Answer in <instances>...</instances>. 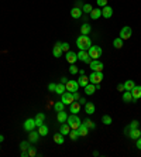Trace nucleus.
I'll list each match as a JSON object with an SVG mask.
<instances>
[{
    "mask_svg": "<svg viewBox=\"0 0 141 157\" xmlns=\"http://www.w3.org/2000/svg\"><path fill=\"white\" fill-rule=\"evenodd\" d=\"M76 46L79 50H89L90 46H92V40H90L89 35H83V34H81L79 37L76 38Z\"/></svg>",
    "mask_w": 141,
    "mask_h": 157,
    "instance_id": "f257e3e1",
    "label": "nucleus"
},
{
    "mask_svg": "<svg viewBox=\"0 0 141 157\" xmlns=\"http://www.w3.org/2000/svg\"><path fill=\"white\" fill-rule=\"evenodd\" d=\"M66 122H68L70 129H78V127L81 126V123H82V120L79 119V116H78L76 113H72L70 116H68Z\"/></svg>",
    "mask_w": 141,
    "mask_h": 157,
    "instance_id": "f03ea898",
    "label": "nucleus"
},
{
    "mask_svg": "<svg viewBox=\"0 0 141 157\" xmlns=\"http://www.w3.org/2000/svg\"><path fill=\"white\" fill-rule=\"evenodd\" d=\"M88 52H89V57L92 59H99L100 57H102V48L99 46H90V48L88 50Z\"/></svg>",
    "mask_w": 141,
    "mask_h": 157,
    "instance_id": "7ed1b4c3",
    "label": "nucleus"
},
{
    "mask_svg": "<svg viewBox=\"0 0 141 157\" xmlns=\"http://www.w3.org/2000/svg\"><path fill=\"white\" fill-rule=\"evenodd\" d=\"M89 81L92 84H100L103 81V71H92V74L89 75Z\"/></svg>",
    "mask_w": 141,
    "mask_h": 157,
    "instance_id": "20e7f679",
    "label": "nucleus"
},
{
    "mask_svg": "<svg viewBox=\"0 0 141 157\" xmlns=\"http://www.w3.org/2000/svg\"><path fill=\"white\" fill-rule=\"evenodd\" d=\"M131 34H133V31H131V27L124 26L122 30H120V35H119V37H120V38L124 41V40H128V38H130V37H131Z\"/></svg>",
    "mask_w": 141,
    "mask_h": 157,
    "instance_id": "39448f33",
    "label": "nucleus"
},
{
    "mask_svg": "<svg viewBox=\"0 0 141 157\" xmlns=\"http://www.w3.org/2000/svg\"><path fill=\"white\" fill-rule=\"evenodd\" d=\"M89 65H90V69H92V71H103V68H104L103 62L99 61V59H92L89 62Z\"/></svg>",
    "mask_w": 141,
    "mask_h": 157,
    "instance_id": "423d86ee",
    "label": "nucleus"
},
{
    "mask_svg": "<svg viewBox=\"0 0 141 157\" xmlns=\"http://www.w3.org/2000/svg\"><path fill=\"white\" fill-rule=\"evenodd\" d=\"M61 101L64 102V105H70L75 99H73V93L72 92H64L62 95H61Z\"/></svg>",
    "mask_w": 141,
    "mask_h": 157,
    "instance_id": "0eeeda50",
    "label": "nucleus"
},
{
    "mask_svg": "<svg viewBox=\"0 0 141 157\" xmlns=\"http://www.w3.org/2000/svg\"><path fill=\"white\" fill-rule=\"evenodd\" d=\"M78 59L79 61H82V62H86V64H89L92 58L89 57V52L86 51V50H81V51L78 52Z\"/></svg>",
    "mask_w": 141,
    "mask_h": 157,
    "instance_id": "6e6552de",
    "label": "nucleus"
},
{
    "mask_svg": "<svg viewBox=\"0 0 141 157\" xmlns=\"http://www.w3.org/2000/svg\"><path fill=\"white\" fill-rule=\"evenodd\" d=\"M23 127H24V130H26V132L34 130V129L37 127V124H35V119H32V118L27 119L26 122H24V124H23Z\"/></svg>",
    "mask_w": 141,
    "mask_h": 157,
    "instance_id": "1a4fd4ad",
    "label": "nucleus"
},
{
    "mask_svg": "<svg viewBox=\"0 0 141 157\" xmlns=\"http://www.w3.org/2000/svg\"><path fill=\"white\" fill-rule=\"evenodd\" d=\"M65 86H66V91L75 92V91H78V88H79V84H78V81H73V79H68V82L65 84Z\"/></svg>",
    "mask_w": 141,
    "mask_h": 157,
    "instance_id": "9d476101",
    "label": "nucleus"
},
{
    "mask_svg": "<svg viewBox=\"0 0 141 157\" xmlns=\"http://www.w3.org/2000/svg\"><path fill=\"white\" fill-rule=\"evenodd\" d=\"M65 58H66V61H68L69 64H75V62L78 61V54L76 52H73V51H68Z\"/></svg>",
    "mask_w": 141,
    "mask_h": 157,
    "instance_id": "9b49d317",
    "label": "nucleus"
},
{
    "mask_svg": "<svg viewBox=\"0 0 141 157\" xmlns=\"http://www.w3.org/2000/svg\"><path fill=\"white\" fill-rule=\"evenodd\" d=\"M62 47H61V43H57L55 46H54V48H52V54H54V57L55 58H59L61 55H62Z\"/></svg>",
    "mask_w": 141,
    "mask_h": 157,
    "instance_id": "f8f14e48",
    "label": "nucleus"
},
{
    "mask_svg": "<svg viewBox=\"0 0 141 157\" xmlns=\"http://www.w3.org/2000/svg\"><path fill=\"white\" fill-rule=\"evenodd\" d=\"M102 16L104 19H110L112 16H113V9L110 6H104L102 7Z\"/></svg>",
    "mask_w": 141,
    "mask_h": 157,
    "instance_id": "ddd939ff",
    "label": "nucleus"
},
{
    "mask_svg": "<svg viewBox=\"0 0 141 157\" xmlns=\"http://www.w3.org/2000/svg\"><path fill=\"white\" fill-rule=\"evenodd\" d=\"M130 92H131V95H133V101H138V99L141 98V86L135 85Z\"/></svg>",
    "mask_w": 141,
    "mask_h": 157,
    "instance_id": "4468645a",
    "label": "nucleus"
},
{
    "mask_svg": "<svg viewBox=\"0 0 141 157\" xmlns=\"http://www.w3.org/2000/svg\"><path fill=\"white\" fill-rule=\"evenodd\" d=\"M83 89H85V93H86V95H93V93L96 92V85H95V84H92V82H89Z\"/></svg>",
    "mask_w": 141,
    "mask_h": 157,
    "instance_id": "2eb2a0df",
    "label": "nucleus"
},
{
    "mask_svg": "<svg viewBox=\"0 0 141 157\" xmlns=\"http://www.w3.org/2000/svg\"><path fill=\"white\" fill-rule=\"evenodd\" d=\"M82 9H79V7H73L72 10H70V17L72 19H79V17H82Z\"/></svg>",
    "mask_w": 141,
    "mask_h": 157,
    "instance_id": "dca6fc26",
    "label": "nucleus"
},
{
    "mask_svg": "<svg viewBox=\"0 0 141 157\" xmlns=\"http://www.w3.org/2000/svg\"><path fill=\"white\" fill-rule=\"evenodd\" d=\"M128 136H130V139H134V140H137V139L141 136V132L138 127H135V129H130V132H128Z\"/></svg>",
    "mask_w": 141,
    "mask_h": 157,
    "instance_id": "f3484780",
    "label": "nucleus"
},
{
    "mask_svg": "<svg viewBox=\"0 0 141 157\" xmlns=\"http://www.w3.org/2000/svg\"><path fill=\"white\" fill-rule=\"evenodd\" d=\"M96 111V108H95V105L92 103V102H86L85 103V112L88 113V115H93Z\"/></svg>",
    "mask_w": 141,
    "mask_h": 157,
    "instance_id": "a211bd4d",
    "label": "nucleus"
},
{
    "mask_svg": "<svg viewBox=\"0 0 141 157\" xmlns=\"http://www.w3.org/2000/svg\"><path fill=\"white\" fill-rule=\"evenodd\" d=\"M90 31H92V27H90V24H89V23H83V24H82V27H81V34L88 35V34H90Z\"/></svg>",
    "mask_w": 141,
    "mask_h": 157,
    "instance_id": "6ab92c4d",
    "label": "nucleus"
},
{
    "mask_svg": "<svg viewBox=\"0 0 141 157\" xmlns=\"http://www.w3.org/2000/svg\"><path fill=\"white\" fill-rule=\"evenodd\" d=\"M89 14H90V19L97 20L99 17H102V9H93Z\"/></svg>",
    "mask_w": 141,
    "mask_h": 157,
    "instance_id": "aec40b11",
    "label": "nucleus"
},
{
    "mask_svg": "<svg viewBox=\"0 0 141 157\" xmlns=\"http://www.w3.org/2000/svg\"><path fill=\"white\" fill-rule=\"evenodd\" d=\"M57 119H58V122H59V123H65V122H66V119H68V113L64 112V111L58 112Z\"/></svg>",
    "mask_w": 141,
    "mask_h": 157,
    "instance_id": "412c9836",
    "label": "nucleus"
},
{
    "mask_svg": "<svg viewBox=\"0 0 141 157\" xmlns=\"http://www.w3.org/2000/svg\"><path fill=\"white\" fill-rule=\"evenodd\" d=\"M38 139H40V133H38V132H34V130L30 132L28 140H30L31 143H37V142H38Z\"/></svg>",
    "mask_w": 141,
    "mask_h": 157,
    "instance_id": "4be33fe9",
    "label": "nucleus"
},
{
    "mask_svg": "<svg viewBox=\"0 0 141 157\" xmlns=\"http://www.w3.org/2000/svg\"><path fill=\"white\" fill-rule=\"evenodd\" d=\"M89 77H85V75H81V78L78 79V84H79V86H82V88H85V86L89 84Z\"/></svg>",
    "mask_w": 141,
    "mask_h": 157,
    "instance_id": "5701e85b",
    "label": "nucleus"
},
{
    "mask_svg": "<svg viewBox=\"0 0 141 157\" xmlns=\"http://www.w3.org/2000/svg\"><path fill=\"white\" fill-rule=\"evenodd\" d=\"M70 108V113H79V111H81V103L79 102H72V103L69 105Z\"/></svg>",
    "mask_w": 141,
    "mask_h": 157,
    "instance_id": "b1692460",
    "label": "nucleus"
},
{
    "mask_svg": "<svg viewBox=\"0 0 141 157\" xmlns=\"http://www.w3.org/2000/svg\"><path fill=\"white\" fill-rule=\"evenodd\" d=\"M78 132H79V136H82V137H83V136H88V133H89V129H88V127H86L83 123H81V126L78 127Z\"/></svg>",
    "mask_w": 141,
    "mask_h": 157,
    "instance_id": "393cba45",
    "label": "nucleus"
},
{
    "mask_svg": "<svg viewBox=\"0 0 141 157\" xmlns=\"http://www.w3.org/2000/svg\"><path fill=\"white\" fill-rule=\"evenodd\" d=\"M35 124H37V127L41 126V124L44 123V119H45V115L44 113H37V116H35Z\"/></svg>",
    "mask_w": 141,
    "mask_h": 157,
    "instance_id": "a878e982",
    "label": "nucleus"
},
{
    "mask_svg": "<svg viewBox=\"0 0 141 157\" xmlns=\"http://www.w3.org/2000/svg\"><path fill=\"white\" fill-rule=\"evenodd\" d=\"M38 133L40 136H47L48 135V126L47 124H41V126H38Z\"/></svg>",
    "mask_w": 141,
    "mask_h": 157,
    "instance_id": "bb28decb",
    "label": "nucleus"
},
{
    "mask_svg": "<svg viewBox=\"0 0 141 157\" xmlns=\"http://www.w3.org/2000/svg\"><path fill=\"white\" fill-rule=\"evenodd\" d=\"M54 142L57 144H64V135L62 133H57V135H54Z\"/></svg>",
    "mask_w": 141,
    "mask_h": 157,
    "instance_id": "cd10ccee",
    "label": "nucleus"
},
{
    "mask_svg": "<svg viewBox=\"0 0 141 157\" xmlns=\"http://www.w3.org/2000/svg\"><path fill=\"white\" fill-rule=\"evenodd\" d=\"M134 86H135V84L133 79H127V81L124 82V89H126V91H131Z\"/></svg>",
    "mask_w": 141,
    "mask_h": 157,
    "instance_id": "c85d7f7f",
    "label": "nucleus"
},
{
    "mask_svg": "<svg viewBox=\"0 0 141 157\" xmlns=\"http://www.w3.org/2000/svg\"><path fill=\"white\" fill-rule=\"evenodd\" d=\"M69 132H70L69 124H61V127H59V133H62L64 136H66V135H69Z\"/></svg>",
    "mask_w": 141,
    "mask_h": 157,
    "instance_id": "c756f323",
    "label": "nucleus"
},
{
    "mask_svg": "<svg viewBox=\"0 0 141 157\" xmlns=\"http://www.w3.org/2000/svg\"><path fill=\"white\" fill-rule=\"evenodd\" d=\"M66 91V86H65V84H57V88H55V92H57L58 95H62L64 92Z\"/></svg>",
    "mask_w": 141,
    "mask_h": 157,
    "instance_id": "7c9ffc66",
    "label": "nucleus"
},
{
    "mask_svg": "<svg viewBox=\"0 0 141 157\" xmlns=\"http://www.w3.org/2000/svg\"><path fill=\"white\" fill-rule=\"evenodd\" d=\"M123 101H124V102H131V101H133V95H131V92H130V91H124V92H123Z\"/></svg>",
    "mask_w": 141,
    "mask_h": 157,
    "instance_id": "2f4dec72",
    "label": "nucleus"
},
{
    "mask_svg": "<svg viewBox=\"0 0 141 157\" xmlns=\"http://www.w3.org/2000/svg\"><path fill=\"white\" fill-rule=\"evenodd\" d=\"M64 108H65V105L62 101H61V102H55V105H54V111L57 112V113L61 111H64Z\"/></svg>",
    "mask_w": 141,
    "mask_h": 157,
    "instance_id": "473e14b6",
    "label": "nucleus"
},
{
    "mask_svg": "<svg viewBox=\"0 0 141 157\" xmlns=\"http://www.w3.org/2000/svg\"><path fill=\"white\" fill-rule=\"evenodd\" d=\"M113 47H114V48H117V50H120V48L123 47V40L120 38V37L114 38V41H113Z\"/></svg>",
    "mask_w": 141,
    "mask_h": 157,
    "instance_id": "72a5a7b5",
    "label": "nucleus"
},
{
    "mask_svg": "<svg viewBox=\"0 0 141 157\" xmlns=\"http://www.w3.org/2000/svg\"><path fill=\"white\" fill-rule=\"evenodd\" d=\"M69 137H70V140H76V139L79 137V132H78V129H70Z\"/></svg>",
    "mask_w": 141,
    "mask_h": 157,
    "instance_id": "f704fd0d",
    "label": "nucleus"
},
{
    "mask_svg": "<svg viewBox=\"0 0 141 157\" xmlns=\"http://www.w3.org/2000/svg\"><path fill=\"white\" fill-rule=\"evenodd\" d=\"M82 123H83L85 126L88 127V129H95V127H96V124L93 123V122H92L90 119H85V120H83V122H82Z\"/></svg>",
    "mask_w": 141,
    "mask_h": 157,
    "instance_id": "c9c22d12",
    "label": "nucleus"
},
{
    "mask_svg": "<svg viewBox=\"0 0 141 157\" xmlns=\"http://www.w3.org/2000/svg\"><path fill=\"white\" fill-rule=\"evenodd\" d=\"M93 10V7H92V4H89V3H85L83 6H82V12L83 13H90Z\"/></svg>",
    "mask_w": 141,
    "mask_h": 157,
    "instance_id": "e433bc0d",
    "label": "nucleus"
},
{
    "mask_svg": "<svg viewBox=\"0 0 141 157\" xmlns=\"http://www.w3.org/2000/svg\"><path fill=\"white\" fill-rule=\"evenodd\" d=\"M102 122H103V124H112V118H110L109 115H104L102 118Z\"/></svg>",
    "mask_w": 141,
    "mask_h": 157,
    "instance_id": "4c0bfd02",
    "label": "nucleus"
},
{
    "mask_svg": "<svg viewBox=\"0 0 141 157\" xmlns=\"http://www.w3.org/2000/svg\"><path fill=\"white\" fill-rule=\"evenodd\" d=\"M27 151H28V156H30V157H34L35 154H37L35 147H28V149H27Z\"/></svg>",
    "mask_w": 141,
    "mask_h": 157,
    "instance_id": "58836bf2",
    "label": "nucleus"
},
{
    "mask_svg": "<svg viewBox=\"0 0 141 157\" xmlns=\"http://www.w3.org/2000/svg\"><path fill=\"white\" fill-rule=\"evenodd\" d=\"M78 71H79V69H78V67L75 65V64H70V67H69V72H70V74H78Z\"/></svg>",
    "mask_w": 141,
    "mask_h": 157,
    "instance_id": "ea45409f",
    "label": "nucleus"
},
{
    "mask_svg": "<svg viewBox=\"0 0 141 157\" xmlns=\"http://www.w3.org/2000/svg\"><path fill=\"white\" fill-rule=\"evenodd\" d=\"M28 147H30L28 142H21V143H20V149H21V150H27Z\"/></svg>",
    "mask_w": 141,
    "mask_h": 157,
    "instance_id": "a19ab883",
    "label": "nucleus"
},
{
    "mask_svg": "<svg viewBox=\"0 0 141 157\" xmlns=\"http://www.w3.org/2000/svg\"><path fill=\"white\" fill-rule=\"evenodd\" d=\"M138 126H140V123H138L137 120H133L131 123L128 124V129H135V127H138Z\"/></svg>",
    "mask_w": 141,
    "mask_h": 157,
    "instance_id": "79ce46f5",
    "label": "nucleus"
},
{
    "mask_svg": "<svg viewBox=\"0 0 141 157\" xmlns=\"http://www.w3.org/2000/svg\"><path fill=\"white\" fill-rule=\"evenodd\" d=\"M96 3H97V6L99 7L107 6V0H96Z\"/></svg>",
    "mask_w": 141,
    "mask_h": 157,
    "instance_id": "37998d69",
    "label": "nucleus"
},
{
    "mask_svg": "<svg viewBox=\"0 0 141 157\" xmlns=\"http://www.w3.org/2000/svg\"><path fill=\"white\" fill-rule=\"evenodd\" d=\"M61 47H62V51H65V52L69 51V44L68 43H61Z\"/></svg>",
    "mask_w": 141,
    "mask_h": 157,
    "instance_id": "c03bdc74",
    "label": "nucleus"
},
{
    "mask_svg": "<svg viewBox=\"0 0 141 157\" xmlns=\"http://www.w3.org/2000/svg\"><path fill=\"white\" fill-rule=\"evenodd\" d=\"M55 88H57V84H54V82H51V84H48V91L55 92Z\"/></svg>",
    "mask_w": 141,
    "mask_h": 157,
    "instance_id": "a18cd8bd",
    "label": "nucleus"
},
{
    "mask_svg": "<svg viewBox=\"0 0 141 157\" xmlns=\"http://www.w3.org/2000/svg\"><path fill=\"white\" fill-rule=\"evenodd\" d=\"M117 89L120 92H124L126 91V89H124V84H119V85H117Z\"/></svg>",
    "mask_w": 141,
    "mask_h": 157,
    "instance_id": "49530a36",
    "label": "nucleus"
},
{
    "mask_svg": "<svg viewBox=\"0 0 141 157\" xmlns=\"http://www.w3.org/2000/svg\"><path fill=\"white\" fill-rule=\"evenodd\" d=\"M72 93H73V99H75V101H79V98H81V96H79V93H78V91L72 92Z\"/></svg>",
    "mask_w": 141,
    "mask_h": 157,
    "instance_id": "de8ad7c7",
    "label": "nucleus"
},
{
    "mask_svg": "<svg viewBox=\"0 0 141 157\" xmlns=\"http://www.w3.org/2000/svg\"><path fill=\"white\" fill-rule=\"evenodd\" d=\"M21 157H28V151H27V150H21Z\"/></svg>",
    "mask_w": 141,
    "mask_h": 157,
    "instance_id": "09e8293b",
    "label": "nucleus"
},
{
    "mask_svg": "<svg viewBox=\"0 0 141 157\" xmlns=\"http://www.w3.org/2000/svg\"><path fill=\"white\" fill-rule=\"evenodd\" d=\"M137 147H138V149L141 150V136H140L138 139H137Z\"/></svg>",
    "mask_w": 141,
    "mask_h": 157,
    "instance_id": "8fccbe9b",
    "label": "nucleus"
},
{
    "mask_svg": "<svg viewBox=\"0 0 141 157\" xmlns=\"http://www.w3.org/2000/svg\"><path fill=\"white\" fill-rule=\"evenodd\" d=\"M79 103L85 105V103H86V99H85V98H79Z\"/></svg>",
    "mask_w": 141,
    "mask_h": 157,
    "instance_id": "3c124183",
    "label": "nucleus"
},
{
    "mask_svg": "<svg viewBox=\"0 0 141 157\" xmlns=\"http://www.w3.org/2000/svg\"><path fill=\"white\" fill-rule=\"evenodd\" d=\"M61 82H62V84H66V82H68V78H61Z\"/></svg>",
    "mask_w": 141,
    "mask_h": 157,
    "instance_id": "603ef678",
    "label": "nucleus"
},
{
    "mask_svg": "<svg viewBox=\"0 0 141 157\" xmlns=\"http://www.w3.org/2000/svg\"><path fill=\"white\" fill-rule=\"evenodd\" d=\"M78 74H79V75H85V71H83V69H79V71H78Z\"/></svg>",
    "mask_w": 141,
    "mask_h": 157,
    "instance_id": "864d4df0",
    "label": "nucleus"
},
{
    "mask_svg": "<svg viewBox=\"0 0 141 157\" xmlns=\"http://www.w3.org/2000/svg\"><path fill=\"white\" fill-rule=\"evenodd\" d=\"M3 140H4V136H3V135H0V143H1Z\"/></svg>",
    "mask_w": 141,
    "mask_h": 157,
    "instance_id": "5fc2aeb1",
    "label": "nucleus"
}]
</instances>
